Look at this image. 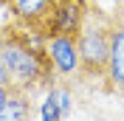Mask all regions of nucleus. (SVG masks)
<instances>
[{"mask_svg": "<svg viewBox=\"0 0 124 121\" xmlns=\"http://www.w3.org/2000/svg\"><path fill=\"white\" fill-rule=\"evenodd\" d=\"M0 62L8 70L11 82L23 90L37 87V84H51L54 79V70L45 53V39L23 31L14 23L0 25Z\"/></svg>", "mask_w": 124, "mask_h": 121, "instance_id": "f257e3e1", "label": "nucleus"}, {"mask_svg": "<svg viewBox=\"0 0 124 121\" xmlns=\"http://www.w3.org/2000/svg\"><path fill=\"white\" fill-rule=\"evenodd\" d=\"M76 51H79V70L82 76H107L110 59V23L107 11H99L87 6L85 23L76 31Z\"/></svg>", "mask_w": 124, "mask_h": 121, "instance_id": "f03ea898", "label": "nucleus"}, {"mask_svg": "<svg viewBox=\"0 0 124 121\" xmlns=\"http://www.w3.org/2000/svg\"><path fill=\"white\" fill-rule=\"evenodd\" d=\"M6 6L11 11V23L14 25H20L23 31H28V34H34L39 39H48L54 0H8Z\"/></svg>", "mask_w": 124, "mask_h": 121, "instance_id": "7ed1b4c3", "label": "nucleus"}, {"mask_svg": "<svg viewBox=\"0 0 124 121\" xmlns=\"http://www.w3.org/2000/svg\"><path fill=\"white\" fill-rule=\"evenodd\" d=\"M45 53L51 62L54 76L70 79L79 76V51H76V34H51L45 39Z\"/></svg>", "mask_w": 124, "mask_h": 121, "instance_id": "20e7f679", "label": "nucleus"}, {"mask_svg": "<svg viewBox=\"0 0 124 121\" xmlns=\"http://www.w3.org/2000/svg\"><path fill=\"white\" fill-rule=\"evenodd\" d=\"M85 14H87V0H54L48 37L51 34H76L85 23Z\"/></svg>", "mask_w": 124, "mask_h": 121, "instance_id": "39448f33", "label": "nucleus"}, {"mask_svg": "<svg viewBox=\"0 0 124 121\" xmlns=\"http://www.w3.org/2000/svg\"><path fill=\"white\" fill-rule=\"evenodd\" d=\"M107 23H110V59L104 79H110V90L124 93V23L113 20L110 11H107Z\"/></svg>", "mask_w": 124, "mask_h": 121, "instance_id": "423d86ee", "label": "nucleus"}, {"mask_svg": "<svg viewBox=\"0 0 124 121\" xmlns=\"http://www.w3.org/2000/svg\"><path fill=\"white\" fill-rule=\"evenodd\" d=\"M31 118V98H28V90L23 87H11L6 104L0 107V121H28Z\"/></svg>", "mask_w": 124, "mask_h": 121, "instance_id": "0eeeda50", "label": "nucleus"}, {"mask_svg": "<svg viewBox=\"0 0 124 121\" xmlns=\"http://www.w3.org/2000/svg\"><path fill=\"white\" fill-rule=\"evenodd\" d=\"M42 113H45V121H59V110H56V104H54V98H51V96H48Z\"/></svg>", "mask_w": 124, "mask_h": 121, "instance_id": "6e6552de", "label": "nucleus"}, {"mask_svg": "<svg viewBox=\"0 0 124 121\" xmlns=\"http://www.w3.org/2000/svg\"><path fill=\"white\" fill-rule=\"evenodd\" d=\"M110 17H113V20H118V23H124V0H116V6H113Z\"/></svg>", "mask_w": 124, "mask_h": 121, "instance_id": "1a4fd4ad", "label": "nucleus"}, {"mask_svg": "<svg viewBox=\"0 0 124 121\" xmlns=\"http://www.w3.org/2000/svg\"><path fill=\"white\" fill-rule=\"evenodd\" d=\"M0 84H3V87H11V84H14V82H11V76H8V70L3 68V62H0Z\"/></svg>", "mask_w": 124, "mask_h": 121, "instance_id": "9d476101", "label": "nucleus"}, {"mask_svg": "<svg viewBox=\"0 0 124 121\" xmlns=\"http://www.w3.org/2000/svg\"><path fill=\"white\" fill-rule=\"evenodd\" d=\"M11 87H14V84H11ZM11 87H3V84H0V107L6 104V98H8V93H11Z\"/></svg>", "mask_w": 124, "mask_h": 121, "instance_id": "9b49d317", "label": "nucleus"}, {"mask_svg": "<svg viewBox=\"0 0 124 121\" xmlns=\"http://www.w3.org/2000/svg\"><path fill=\"white\" fill-rule=\"evenodd\" d=\"M6 3H8V0H0V6H6Z\"/></svg>", "mask_w": 124, "mask_h": 121, "instance_id": "f8f14e48", "label": "nucleus"}, {"mask_svg": "<svg viewBox=\"0 0 124 121\" xmlns=\"http://www.w3.org/2000/svg\"><path fill=\"white\" fill-rule=\"evenodd\" d=\"M87 3H99V0H87Z\"/></svg>", "mask_w": 124, "mask_h": 121, "instance_id": "ddd939ff", "label": "nucleus"}]
</instances>
